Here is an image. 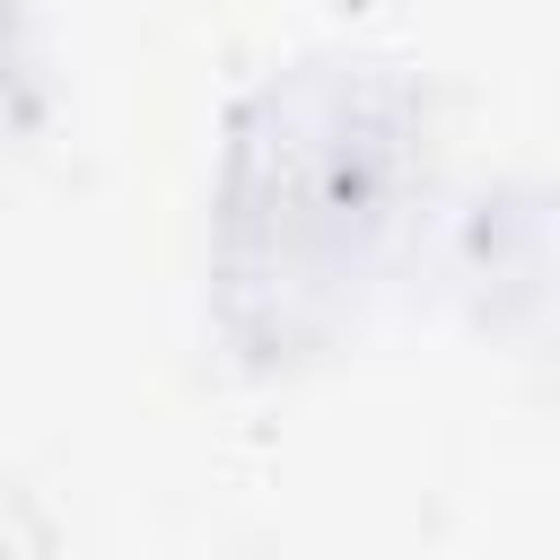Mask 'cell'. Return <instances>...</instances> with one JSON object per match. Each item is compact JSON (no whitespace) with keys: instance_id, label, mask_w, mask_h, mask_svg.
I'll list each match as a JSON object with an SVG mask.
<instances>
[{"instance_id":"6da1fadb","label":"cell","mask_w":560,"mask_h":560,"mask_svg":"<svg viewBox=\"0 0 560 560\" xmlns=\"http://www.w3.org/2000/svg\"><path fill=\"white\" fill-rule=\"evenodd\" d=\"M402 88L368 70H289L236 114L219 280L228 332L254 359L315 341L341 289L368 280L402 184Z\"/></svg>"}]
</instances>
